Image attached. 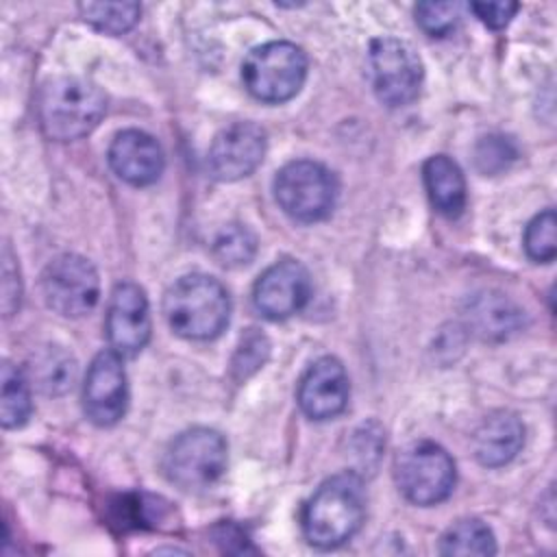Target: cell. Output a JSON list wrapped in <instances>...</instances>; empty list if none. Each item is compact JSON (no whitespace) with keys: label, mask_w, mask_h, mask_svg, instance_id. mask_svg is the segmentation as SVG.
<instances>
[{"label":"cell","mask_w":557,"mask_h":557,"mask_svg":"<svg viewBox=\"0 0 557 557\" xmlns=\"http://www.w3.org/2000/svg\"><path fill=\"white\" fill-rule=\"evenodd\" d=\"M78 11L85 22L109 35H122L135 26L141 7L137 2H83Z\"/></svg>","instance_id":"cell-22"},{"label":"cell","mask_w":557,"mask_h":557,"mask_svg":"<svg viewBox=\"0 0 557 557\" xmlns=\"http://www.w3.org/2000/svg\"><path fill=\"white\" fill-rule=\"evenodd\" d=\"M366 516L363 481L355 472L326 479L302 509V533L318 548H335L350 540Z\"/></svg>","instance_id":"cell-1"},{"label":"cell","mask_w":557,"mask_h":557,"mask_svg":"<svg viewBox=\"0 0 557 557\" xmlns=\"http://www.w3.org/2000/svg\"><path fill=\"white\" fill-rule=\"evenodd\" d=\"M170 329L185 339H213L231 318V298L224 285L209 274L178 278L163 298Z\"/></svg>","instance_id":"cell-2"},{"label":"cell","mask_w":557,"mask_h":557,"mask_svg":"<svg viewBox=\"0 0 557 557\" xmlns=\"http://www.w3.org/2000/svg\"><path fill=\"white\" fill-rule=\"evenodd\" d=\"M30 416V392L26 376L11 363L2 366L0 422L4 429L22 426Z\"/></svg>","instance_id":"cell-21"},{"label":"cell","mask_w":557,"mask_h":557,"mask_svg":"<svg viewBox=\"0 0 557 557\" xmlns=\"http://www.w3.org/2000/svg\"><path fill=\"white\" fill-rule=\"evenodd\" d=\"M470 9L476 13V17L490 26V28H503L509 24L513 13L518 11L516 2H474Z\"/></svg>","instance_id":"cell-28"},{"label":"cell","mask_w":557,"mask_h":557,"mask_svg":"<svg viewBox=\"0 0 557 557\" xmlns=\"http://www.w3.org/2000/svg\"><path fill=\"white\" fill-rule=\"evenodd\" d=\"M416 22L433 37L448 35L459 22L457 2H420L416 7Z\"/></svg>","instance_id":"cell-25"},{"label":"cell","mask_w":557,"mask_h":557,"mask_svg":"<svg viewBox=\"0 0 557 557\" xmlns=\"http://www.w3.org/2000/svg\"><path fill=\"white\" fill-rule=\"evenodd\" d=\"M150 337V309L144 289L135 283L113 287L107 309V339L120 357H135Z\"/></svg>","instance_id":"cell-13"},{"label":"cell","mask_w":557,"mask_h":557,"mask_svg":"<svg viewBox=\"0 0 557 557\" xmlns=\"http://www.w3.org/2000/svg\"><path fill=\"white\" fill-rule=\"evenodd\" d=\"M370 83L376 98L387 107H405L422 85V61L411 44L396 37H379L370 44Z\"/></svg>","instance_id":"cell-8"},{"label":"cell","mask_w":557,"mask_h":557,"mask_svg":"<svg viewBox=\"0 0 557 557\" xmlns=\"http://www.w3.org/2000/svg\"><path fill=\"white\" fill-rule=\"evenodd\" d=\"M516 159V148L507 137L490 135L476 146V168L483 174H496Z\"/></svg>","instance_id":"cell-26"},{"label":"cell","mask_w":557,"mask_h":557,"mask_svg":"<svg viewBox=\"0 0 557 557\" xmlns=\"http://www.w3.org/2000/svg\"><path fill=\"white\" fill-rule=\"evenodd\" d=\"M468 324L483 339H507L522 326V309L503 294H476L466 309Z\"/></svg>","instance_id":"cell-17"},{"label":"cell","mask_w":557,"mask_h":557,"mask_svg":"<svg viewBox=\"0 0 557 557\" xmlns=\"http://www.w3.org/2000/svg\"><path fill=\"white\" fill-rule=\"evenodd\" d=\"M555 226H557V222H555L553 209L542 211L540 215H535L529 222V226L524 231V248L533 261L548 263L555 259V252H557Z\"/></svg>","instance_id":"cell-24"},{"label":"cell","mask_w":557,"mask_h":557,"mask_svg":"<svg viewBox=\"0 0 557 557\" xmlns=\"http://www.w3.org/2000/svg\"><path fill=\"white\" fill-rule=\"evenodd\" d=\"M431 205L446 218H457L466 207V181L459 165L446 154L426 159L422 168Z\"/></svg>","instance_id":"cell-18"},{"label":"cell","mask_w":557,"mask_h":557,"mask_svg":"<svg viewBox=\"0 0 557 557\" xmlns=\"http://www.w3.org/2000/svg\"><path fill=\"white\" fill-rule=\"evenodd\" d=\"M41 292L52 311L65 318H81L98 302V272L91 261L81 255H59L41 274Z\"/></svg>","instance_id":"cell-9"},{"label":"cell","mask_w":557,"mask_h":557,"mask_svg":"<svg viewBox=\"0 0 557 557\" xmlns=\"http://www.w3.org/2000/svg\"><path fill=\"white\" fill-rule=\"evenodd\" d=\"M440 550L444 555H492L496 553V540L485 522L470 518L444 533Z\"/></svg>","instance_id":"cell-20"},{"label":"cell","mask_w":557,"mask_h":557,"mask_svg":"<svg viewBox=\"0 0 557 557\" xmlns=\"http://www.w3.org/2000/svg\"><path fill=\"white\" fill-rule=\"evenodd\" d=\"M128 403V385L122 359L115 350H102L94 357L85 389H83V407L87 418L98 426L115 424Z\"/></svg>","instance_id":"cell-10"},{"label":"cell","mask_w":557,"mask_h":557,"mask_svg":"<svg viewBox=\"0 0 557 557\" xmlns=\"http://www.w3.org/2000/svg\"><path fill=\"white\" fill-rule=\"evenodd\" d=\"M28 376L46 396H61L72 389L76 379V361L61 346H44L28 361Z\"/></svg>","instance_id":"cell-19"},{"label":"cell","mask_w":557,"mask_h":557,"mask_svg":"<svg viewBox=\"0 0 557 557\" xmlns=\"http://www.w3.org/2000/svg\"><path fill=\"white\" fill-rule=\"evenodd\" d=\"M524 444V426L511 411H494L476 426L472 437L474 457L481 466L498 468L509 463Z\"/></svg>","instance_id":"cell-16"},{"label":"cell","mask_w":557,"mask_h":557,"mask_svg":"<svg viewBox=\"0 0 557 557\" xmlns=\"http://www.w3.org/2000/svg\"><path fill=\"white\" fill-rule=\"evenodd\" d=\"M394 476L403 496L416 505H435L455 487V461L433 442H416L400 450Z\"/></svg>","instance_id":"cell-7"},{"label":"cell","mask_w":557,"mask_h":557,"mask_svg":"<svg viewBox=\"0 0 557 557\" xmlns=\"http://www.w3.org/2000/svg\"><path fill=\"white\" fill-rule=\"evenodd\" d=\"M226 468L224 437L205 426L181 433L163 455L165 476L181 490H202L213 485Z\"/></svg>","instance_id":"cell-6"},{"label":"cell","mask_w":557,"mask_h":557,"mask_svg":"<svg viewBox=\"0 0 557 557\" xmlns=\"http://www.w3.org/2000/svg\"><path fill=\"white\" fill-rule=\"evenodd\" d=\"M109 163L113 172L131 185H150L163 172V150L159 141L137 128L117 133L109 146Z\"/></svg>","instance_id":"cell-15"},{"label":"cell","mask_w":557,"mask_h":557,"mask_svg":"<svg viewBox=\"0 0 557 557\" xmlns=\"http://www.w3.org/2000/svg\"><path fill=\"white\" fill-rule=\"evenodd\" d=\"M257 252V237L246 224H226L213 242L215 259L226 268H239L252 261Z\"/></svg>","instance_id":"cell-23"},{"label":"cell","mask_w":557,"mask_h":557,"mask_svg":"<svg viewBox=\"0 0 557 557\" xmlns=\"http://www.w3.org/2000/svg\"><path fill=\"white\" fill-rule=\"evenodd\" d=\"M265 154V133L255 122H235L222 128L207 157L209 172L218 181H237L257 170Z\"/></svg>","instance_id":"cell-12"},{"label":"cell","mask_w":557,"mask_h":557,"mask_svg":"<svg viewBox=\"0 0 557 557\" xmlns=\"http://www.w3.org/2000/svg\"><path fill=\"white\" fill-rule=\"evenodd\" d=\"M348 403V374L335 357H320L298 385V405L311 420H329Z\"/></svg>","instance_id":"cell-14"},{"label":"cell","mask_w":557,"mask_h":557,"mask_svg":"<svg viewBox=\"0 0 557 557\" xmlns=\"http://www.w3.org/2000/svg\"><path fill=\"white\" fill-rule=\"evenodd\" d=\"M274 196L289 218L298 222H318L335 207L337 178L318 161H292L276 172Z\"/></svg>","instance_id":"cell-5"},{"label":"cell","mask_w":557,"mask_h":557,"mask_svg":"<svg viewBox=\"0 0 557 557\" xmlns=\"http://www.w3.org/2000/svg\"><path fill=\"white\" fill-rule=\"evenodd\" d=\"M311 294V278L302 263L283 259L270 265L255 283L252 302L270 320H283L300 311Z\"/></svg>","instance_id":"cell-11"},{"label":"cell","mask_w":557,"mask_h":557,"mask_svg":"<svg viewBox=\"0 0 557 557\" xmlns=\"http://www.w3.org/2000/svg\"><path fill=\"white\" fill-rule=\"evenodd\" d=\"M265 355H268L265 337L250 333L248 337H244V342L237 350V357L233 361V368L239 370V376H248L252 370H257L263 363Z\"/></svg>","instance_id":"cell-27"},{"label":"cell","mask_w":557,"mask_h":557,"mask_svg":"<svg viewBox=\"0 0 557 557\" xmlns=\"http://www.w3.org/2000/svg\"><path fill=\"white\" fill-rule=\"evenodd\" d=\"M307 76L305 52L289 41H268L248 52L242 63L246 89L263 102H283L294 98Z\"/></svg>","instance_id":"cell-4"},{"label":"cell","mask_w":557,"mask_h":557,"mask_svg":"<svg viewBox=\"0 0 557 557\" xmlns=\"http://www.w3.org/2000/svg\"><path fill=\"white\" fill-rule=\"evenodd\" d=\"M39 122L48 137L72 141L91 133L107 111L104 94L78 76H57L44 83L37 100Z\"/></svg>","instance_id":"cell-3"}]
</instances>
